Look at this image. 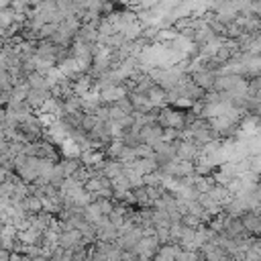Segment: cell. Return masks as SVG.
I'll use <instances>...</instances> for the list:
<instances>
[{"instance_id": "3957f363", "label": "cell", "mask_w": 261, "mask_h": 261, "mask_svg": "<svg viewBox=\"0 0 261 261\" xmlns=\"http://www.w3.org/2000/svg\"><path fill=\"white\" fill-rule=\"evenodd\" d=\"M175 261H202L198 251H190V249H179Z\"/></svg>"}, {"instance_id": "7a4b0ae2", "label": "cell", "mask_w": 261, "mask_h": 261, "mask_svg": "<svg viewBox=\"0 0 261 261\" xmlns=\"http://www.w3.org/2000/svg\"><path fill=\"white\" fill-rule=\"evenodd\" d=\"M177 253H179V245H175V243H165V245H161V247L157 249V253H155V257H153L151 261H175Z\"/></svg>"}, {"instance_id": "6da1fadb", "label": "cell", "mask_w": 261, "mask_h": 261, "mask_svg": "<svg viewBox=\"0 0 261 261\" xmlns=\"http://www.w3.org/2000/svg\"><path fill=\"white\" fill-rule=\"evenodd\" d=\"M159 247H161V245H159V241H157L155 234H143V237L139 239V243L135 245L133 253H135L137 261H151V259L155 257V253H157Z\"/></svg>"}]
</instances>
